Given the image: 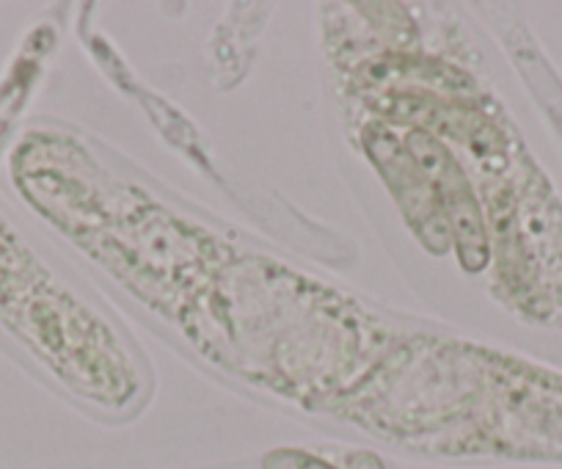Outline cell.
<instances>
[{
	"label": "cell",
	"instance_id": "cell-1",
	"mask_svg": "<svg viewBox=\"0 0 562 469\" xmlns=\"http://www.w3.org/2000/svg\"><path fill=\"white\" fill-rule=\"evenodd\" d=\"M265 469H334L331 464L312 458L306 453H273L265 461Z\"/></svg>",
	"mask_w": 562,
	"mask_h": 469
},
{
	"label": "cell",
	"instance_id": "cell-2",
	"mask_svg": "<svg viewBox=\"0 0 562 469\" xmlns=\"http://www.w3.org/2000/svg\"><path fill=\"white\" fill-rule=\"evenodd\" d=\"M350 464H353V469H383L381 464H378L375 458H370V456H356Z\"/></svg>",
	"mask_w": 562,
	"mask_h": 469
}]
</instances>
